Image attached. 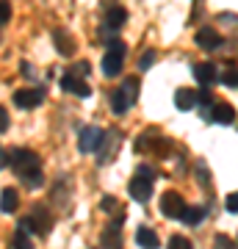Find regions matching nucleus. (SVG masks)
Instances as JSON below:
<instances>
[{
    "instance_id": "obj_27",
    "label": "nucleus",
    "mask_w": 238,
    "mask_h": 249,
    "mask_svg": "<svg viewBox=\"0 0 238 249\" xmlns=\"http://www.w3.org/2000/svg\"><path fill=\"white\" fill-rule=\"evenodd\" d=\"M197 180H200V186H211V178H208V166L205 163H197Z\"/></svg>"
},
{
    "instance_id": "obj_28",
    "label": "nucleus",
    "mask_w": 238,
    "mask_h": 249,
    "mask_svg": "<svg viewBox=\"0 0 238 249\" xmlns=\"http://www.w3.org/2000/svg\"><path fill=\"white\" fill-rule=\"evenodd\" d=\"M11 19V6H9V0H0V28L6 25Z\"/></svg>"
},
{
    "instance_id": "obj_23",
    "label": "nucleus",
    "mask_w": 238,
    "mask_h": 249,
    "mask_svg": "<svg viewBox=\"0 0 238 249\" xmlns=\"http://www.w3.org/2000/svg\"><path fill=\"white\" fill-rule=\"evenodd\" d=\"M11 249H34V244H31V238L25 235V230H17L11 235Z\"/></svg>"
},
{
    "instance_id": "obj_13",
    "label": "nucleus",
    "mask_w": 238,
    "mask_h": 249,
    "mask_svg": "<svg viewBox=\"0 0 238 249\" xmlns=\"http://www.w3.org/2000/svg\"><path fill=\"white\" fill-rule=\"evenodd\" d=\"M211 122H219V124H233L236 122V108L230 106V103H216L213 111L208 114Z\"/></svg>"
},
{
    "instance_id": "obj_19",
    "label": "nucleus",
    "mask_w": 238,
    "mask_h": 249,
    "mask_svg": "<svg viewBox=\"0 0 238 249\" xmlns=\"http://www.w3.org/2000/svg\"><path fill=\"white\" fill-rule=\"evenodd\" d=\"M53 39H55V50H58L61 55H72V53H75V42H72V36L67 34V31H55Z\"/></svg>"
},
{
    "instance_id": "obj_14",
    "label": "nucleus",
    "mask_w": 238,
    "mask_h": 249,
    "mask_svg": "<svg viewBox=\"0 0 238 249\" xmlns=\"http://www.w3.org/2000/svg\"><path fill=\"white\" fill-rule=\"evenodd\" d=\"M136 241H139L141 249H158L161 247L158 232L152 230V227H147V224H141L139 230H136Z\"/></svg>"
},
{
    "instance_id": "obj_25",
    "label": "nucleus",
    "mask_w": 238,
    "mask_h": 249,
    "mask_svg": "<svg viewBox=\"0 0 238 249\" xmlns=\"http://www.w3.org/2000/svg\"><path fill=\"white\" fill-rule=\"evenodd\" d=\"M213 249H238V244L233 238H227V235H216L213 238Z\"/></svg>"
},
{
    "instance_id": "obj_10",
    "label": "nucleus",
    "mask_w": 238,
    "mask_h": 249,
    "mask_svg": "<svg viewBox=\"0 0 238 249\" xmlns=\"http://www.w3.org/2000/svg\"><path fill=\"white\" fill-rule=\"evenodd\" d=\"M219 67L213 61H202V64H197L194 67V78H197V83L200 86H211V83H216L219 80Z\"/></svg>"
},
{
    "instance_id": "obj_17",
    "label": "nucleus",
    "mask_w": 238,
    "mask_h": 249,
    "mask_svg": "<svg viewBox=\"0 0 238 249\" xmlns=\"http://www.w3.org/2000/svg\"><path fill=\"white\" fill-rule=\"evenodd\" d=\"M116 142H119V133H114V130H106V136H103V144L97 147V160L103 163V160H108L111 158V150L116 147Z\"/></svg>"
},
{
    "instance_id": "obj_33",
    "label": "nucleus",
    "mask_w": 238,
    "mask_h": 249,
    "mask_svg": "<svg viewBox=\"0 0 238 249\" xmlns=\"http://www.w3.org/2000/svg\"><path fill=\"white\" fill-rule=\"evenodd\" d=\"M103 211H116V199L114 196H106V199H103Z\"/></svg>"
},
{
    "instance_id": "obj_7",
    "label": "nucleus",
    "mask_w": 238,
    "mask_h": 249,
    "mask_svg": "<svg viewBox=\"0 0 238 249\" xmlns=\"http://www.w3.org/2000/svg\"><path fill=\"white\" fill-rule=\"evenodd\" d=\"M103 136H106V130L103 127H83L80 130V136H78V147H80V152H94L103 144Z\"/></svg>"
},
{
    "instance_id": "obj_31",
    "label": "nucleus",
    "mask_w": 238,
    "mask_h": 249,
    "mask_svg": "<svg viewBox=\"0 0 238 249\" xmlns=\"http://www.w3.org/2000/svg\"><path fill=\"white\" fill-rule=\"evenodd\" d=\"M72 75H89V64L86 61H80V64H75V67H72Z\"/></svg>"
},
{
    "instance_id": "obj_15",
    "label": "nucleus",
    "mask_w": 238,
    "mask_h": 249,
    "mask_svg": "<svg viewBox=\"0 0 238 249\" xmlns=\"http://www.w3.org/2000/svg\"><path fill=\"white\" fill-rule=\"evenodd\" d=\"M125 22H128V11H125V6H111V9L106 11V28L108 31H119Z\"/></svg>"
},
{
    "instance_id": "obj_8",
    "label": "nucleus",
    "mask_w": 238,
    "mask_h": 249,
    "mask_svg": "<svg viewBox=\"0 0 238 249\" xmlns=\"http://www.w3.org/2000/svg\"><path fill=\"white\" fill-rule=\"evenodd\" d=\"M194 42L200 50H205V53H213V50H219L221 47V36L219 31H213V28H200L194 36Z\"/></svg>"
},
{
    "instance_id": "obj_12",
    "label": "nucleus",
    "mask_w": 238,
    "mask_h": 249,
    "mask_svg": "<svg viewBox=\"0 0 238 249\" xmlns=\"http://www.w3.org/2000/svg\"><path fill=\"white\" fill-rule=\"evenodd\" d=\"M122 222L125 219H114V222L103 230V249H122V232H119Z\"/></svg>"
},
{
    "instance_id": "obj_22",
    "label": "nucleus",
    "mask_w": 238,
    "mask_h": 249,
    "mask_svg": "<svg viewBox=\"0 0 238 249\" xmlns=\"http://www.w3.org/2000/svg\"><path fill=\"white\" fill-rule=\"evenodd\" d=\"M219 80L227 86V89H238V67H230L219 75Z\"/></svg>"
},
{
    "instance_id": "obj_16",
    "label": "nucleus",
    "mask_w": 238,
    "mask_h": 249,
    "mask_svg": "<svg viewBox=\"0 0 238 249\" xmlns=\"http://www.w3.org/2000/svg\"><path fill=\"white\" fill-rule=\"evenodd\" d=\"M175 106L180 111H191L197 108V91L194 89H177L175 91Z\"/></svg>"
},
{
    "instance_id": "obj_24",
    "label": "nucleus",
    "mask_w": 238,
    "mask_h": 249,
    "mask_svg": "<svg viewBox=\"0 0 238 249\" xmlns=\"http://www.w3.org/2000/svg\"><path fill=\"white\" fill-rule=\"evenodd\" d=\"M166 249H194V247H191V241L183 238V235H172L169 244H166Z\"/></svg>"
},
{
    "instance_id": "obj_1",
    "label": "nucleus",
    "mask_w": 238,
    "mask_h": 249,
    "mask_svg": "<svg viewBox=\"0 0 238 249\" xmlns=\"http://www.w3.org/2000/svg\"><path fill=\"white\" fill-rule=\"evenodd\" d=\"M136 97H139V78H128L122 86L111 94V108H114V114L116 116L128 114V108L136 103Z\"/></svg>"
},
{
    "instance_id": "obj_5",
    "label": "nucleus",
    "mask_w": 238,
    "mask_h": 249,
    "mask_svg": "<svg viewBox=\"0 0 238 249\" xmlns=\"http://www.w3.org/2000/svg\"><path fill=\"white\" fill-rule=\"evenodd\" d=\"M6 163L14 169V175H22V172L39 166V155H36L34 150L19 147V150H9V155H6Z\"/></svg>"
},
{
    "instance_id": "obj_21",
    "label": "nucleus",
    "mask_w": 238,
    "mask_h": 249,
    "mask_svg": "<svg viewBox=\"0 0 238 249\" xmlns=\"http://www.w3.org/2000/svg\"><path fill=\"white\" fill-rule=\"evenodd\" d=\"M17 178H19V183H22V186H28V188H39L44 183V175H42V169H39V166L22 172V175H17Z\"/></svg>"
},
{
    "instance_id": "obj_2",
    "label": "nucleus",
    "mask_w": 238,
    "mask_h": 249,
    "mask_svg": "<svg viewBox=\"0 0 238 249\" xmlns=\"http://www.w3.org/2000/svg\"><path fill=\"white\" fill-rule=\"evenodd\" d=\"M155 178H158V175H155L152 166H139V169H136V175H133V180H130V196L136 202H147V199H150L152 180Z\"/></svg>"
},
{
    "instance_id": "obj_4",
    "label": "nucleus",
    "mask_w": 238,
    "mask_h": 249,
    "mask_svg": "<svg viewBox=\"0 0 238 249\" xmlns=\"http://www.w3.org/2000/svg\"><path fill=\"white\" fill-rule=\"evenodd\" d=\"M122 64H125V42L111 39L108 42V53L103 55V72H106L108 78H116L122 72Z\"/></svg>"
},
{
    "instance_id": "obj_30",
    "label": "nucleus",
    "mask_w": 238,
    "mask_h": 249,
    "mask_svg": "<svg viewBox=\"0 0 238 249\" xmlns=\"http://www.w3.org/2000/svg\"><path fill=\"white\" fill-rule=\"evenodd\" d=\"M200 103H202V106H211V103H213V97H211V91H208V86H202V89L197 91V106H200Z\"/></svg>"
},
{
    "instance_id": "obj_6",
    "label": "nucleus",
    "mask_w": 238,
    "mask_h": 249,
    "mask_svg": "<svg viewBox=\"0 0 238 249\" xmlns=\"http://www.w3.org/2000/svg\"><path fill=\"white\" fill-rule=\"evenodd\" d=\"M183 211H185V202L177 191H166V194L161 196V213L166 216V219H180Z\"/></svg>"
},
{
    "instance_id": "obj_18",
    "label": "nucleus",
    "mask_w": 238,
    "mask_h": 249,
    "mask_svg": "<svg viewBox=\"0 0 238 249\" xmlns=\"http://www.w3.org/2000/svg\"><path fill=\"white\" fill-rule=\"evenodd\" d=\"M202 219H205V208H200V205H185V211H183V216H180V222L183 224H188V227H197V224H202Z\"/></svg>"
},
{
    "instance_id": "obj_26",
    "label": "nucleus",
    "mask_w": 238,
    "mask_h": 249,
    "mask_svg": "<svg viewBox=\"0 0 238 249\" xmlns=\"http://www.w3.org/2000/svg\"><path fill=\"white\" fill-rule=\"evenodd\" d=\"M152 64H155V50H147V53H141V58H139V70H150Z\"/></svg>"
},
{
    "instance_id": "obj_11",
    "label": "nucleus",
    "mask_w": 238,
    "mask_h": 249,
    "mask_svg": "<svg viewBox=\"0 0 238 249\" xmlns=\"http://www.w3.org/2000/svg\"><path fill=\"white\" fill-rule=\"evenodd\" d=\"M61 89L70 91V94H78V97H89L92 94V86H89L86 80H80L78 75H72V72H67L61 78Z\"/></svg>"
},
{
    "instance_id": "obj_9",
    "label": "nucleus",
    "mask_w": 238,
    "mask_h": 249,
    "mask_svg": "<svg viewBox=\"0 0 238 249\" xmlns=\"http://www.w3.org/2000/svg\"><path fill=\"white\" fill-rule=\"evenodd\" d=\"M44 100V89H17L14 91V106L17 108H36Z\"/></svg>"
},
{
    "instance_id": "obj_20",
    "label": "nucleus",
    "mask_w": 238,
    "mask_h": 249,
    "mask_svg": "<svg viewBox=\"0 0 238 249\" xmlns=\"http://www.w3.org/2000/svg\"><path fill=\"white\" fill-rule=\"evenodd\" d=\"M19 205V194L14 188H3V194H0V211H6V213H14Z\"/></svg>"
},
{
    "instance_id": "obj_29",
    "label": "nucleus",
    "mask_w": 238,
    "mask_h": 249,
    "mask_svg": "<svg viewBox=\"0 0 238 249\" xmlns=\"http://www.w3.org/2000/svg\"><path fill=\"white\" fill-rule=\"evenodd\" d=\"M224 208H227V213H238V191H236V194H227Z\"/></svg>"
},
{
    "instance_id": "obj_3",
    "label": "nucleus",
    "mask_w": 238,
    "mask_h": 249,
    "mask_svg": "<svg viewBox=\"0 0 238 249\" xmlns=\"http://www.w3.org/2000/svg\"><path fill=\"white\" fill-rule=\"evenodd\" d=\"M19 230H31L36 235H47V232L53 230V216H50V211L44 205H36L34 211L19 222Z\"/></svg>"
},
{
    "instance_id": "obj_32",
    "label": "nucleus",
    "mask_w": 238,
    "mask_h": 249,
    "mask_svg": "<svg viewBox=\"0 0 238 249\" xmlns=\"http://www.w3.org/2000/svg\"><path fill=\"white\" fill-rule=\"evenodd\" d=\"M6 127H9V114H6V108L0 106V133H3Z\"/></svg>"
}]
</instances>
